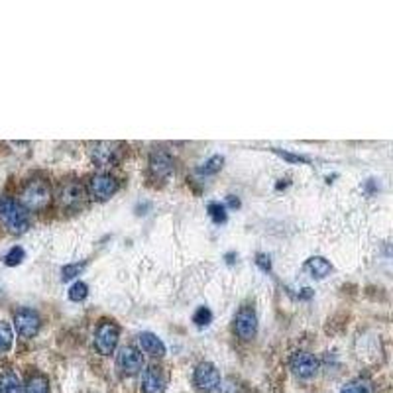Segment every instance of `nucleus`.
I'll list each match as a JSON object with an SVG mask.
<instances>
[{"label":"nucleus","instance_id":"393cba45","mask_svg":"<svg viewBox=\"0 0 393 393\" xmlns=\"http://www.w3.org/2000/svg\"><path fill=\"white\" fill-rule=\"evenodd\" d=\"M87 262H75V264H67V266L61 267V279L64 281H69V279H75L77 276H81V271L85 269Z\"/></svg>","mask_w":393,"mask_h":393},{"label":"nucleus","instance_id":"cd10ccee","mask_svg":"<svg viewBox=\"0 0 393 393\" xmlns=\"http://www.w3.org/2000/svg\"><path fill=\"white\" fill-rule=\"evenodd\" d=\"M313 295H315V291H313L311 287H305V289H301V293H299V299H305V301H307V299H311Z\"/></svg>","mask_w":393,"mask_h":393},{"label":"nucleus","instance_id":"f257e3e1","mask_svg":"<svg viewBox=\"0 0 393 393\" xmlns=\"http://www.w3.org/2000/svg\"><path fill=\"white\" fill-rule=\"evenodd\" d=\"M0 222L14 234H22L30 229L28 211L12 197H0Z\"/></svg>","mask_w":393,"mask_h":393},{"label":"nucleus","instance_id":"a211bd4d","mask_svg":"<svg viewBox=\"0 0 393 393\" xmlns=\"http://www.w3.org/2000/svg\"><path fill=\"white\" fill-rule=\"evenodd\" d=\"M341 393H374V383L368 378H354L343 387Z\"/></svg>","mask_w":393,"mask_h":393},{"label":"nucleus","instance_id":"f8f14e48","mask_svg":"<svg viewBox=\"0 0 393 393\" xmlns=\"http://www.w3.org/2000/svg\"><path fill=\"white\" fill-rule=\"evenodd\" d=\"M57 199H59V204L65 207V209H75L85 201V187L79 181H73V179L65 181L59 187Z\"/></svg>","mask_w":393,"mask_h":393},{"label":"nucleus","instance_id":"4468645a","mask_svg":"<svg viewBox=\"0 0 393 393\" xmlns=\"http://www.w3.org/2000/svg\"><path fill=\"white\" fill-rule=\"evenodd\" d=\"M138 341L142 350H144L146 354L153 356V358H162V356H165V352H167L164 341H162L157 334H153V332H142L138 336Z\"/></svg>","mask_w":393,"mask_h":393},{"label":"nucleus","instance_id":"dca6fc26","mask_svg":"<svg viewBox=\"0 0 393 393\" xmlns=\"http://www.w3.org/2000/svg\"><path fill=\"white\" fill-rule=\"evenodd\" d=\"M0 393H24V385L14 370H4L0 374Z\"/></svg>","mask_w":393,"mask_h":393},{"label":"nucleus","instance_id":"412c9836","mask_svg":"<svg viewBox=\"0 0 393 393\" xmlns=\"http://www.w3.org/2000/svg\"><path fill=\"white\" fill-rule=\"evenodd\" d=\"M207 211H209V216L213 218L215 224H224L227 218H229V215H227V207L222 203H216V201L215 203H209Z\"/></svg>","mask_w":393,"mask_h":393},{"label":"nucleus","instance_id":"0eeeda50","mask_svg":"<svg viewBox=\"0 0 393 393\" xmlns=\"http://www.w3.org/2000/svg\"><path fill=\"white\" fill-rule=\"evenodd\" d=\"M234 332L242 341H252L258 334V317L250 305H242L234 317Z\"/></svg>","mask_w":393,"mask_h":393},{"label":"nucleus","instance_id":"a878e982","mask_svg":"<svg viewBox=\"0 0 393 393\" xmlns=\"http://www.w3.org/2000/svg\"><path fill=\"white\" fill-rule=\"evenodd\" d=\"M271 152L276 153V155H279V157H283V160H285V162H289V164H305V165L311 164V160H309V157L299 155V153L285 152V150H278V148H271Z\"/></svg>","mask_w":393,"mask_h":393},{"label":"nucleus","instance_id":"aec40b11","mask_svg":"<svg viewBox=\"0 0 393 393\" xmlns=\"http://www.w3.org/2000/svg\"><path fill=\"white\" fill-rule=\"evenodd\" d=\"M14 344V332L12 327L4 320H0V354L8 352Z\"/></svg>","mask_w":393,"mask_h":393},{"label":"nucleus","instance_id":"9d476101","mask_svg":"<svg viewBox=\"0 0 393 393\" xmlns=\"http://www.w3.org/2000/svg\"><path fill=\"white\" fill-rule=\"evenodd\" d=\"M116 368L124 376H134L144 368V356L134 346H122L116 356Z\"/></svg>","mask_w":393,"mask_h":393},{"label":"nucleus","instance_id":"c756f323","mask_svg":"<svg viewBox=\"0 0 393 393\" xmlns=\"http://www.w3.org/2000/svg\"><path fill=\"white\" fill-rule=\"evenodd\" d=\"M364 189L368 191L370 195H372V193H374V191H376V179H368V183H366V185H364Z\"/></svg>","mask_w":393,"mask_h":393},{"label":"nucleus","instance_id":"5701e85b","mask_svg":"<svg viewBox=\"0 0 393 393\" xmlns=\"http://www.w3.org/2000/svg\"><path fill=\"white\" fill-rule=\"evenodd\" d=\"M193 323L197 325V327H209L211 323H213V313H211V309L209 307H197V311L193 313Z\"/></svg>","mask_w":393,"mask_h":393},{"label":"nucleus","instance_id":"6e6552de","mask_svg":"<svg viewBox=\"0 0 393 393\" xmlns=\"http://www.w3.org/2000/svg\"><path fill=\"white\" fill-rule=\"evenodd\" d=\"M289 368H291V372L297 378L311 380L318 372V360L311 354V352L297 350V352H293L291 358H289Z\"/></svg>","mask_w":393,"mask_h":393},{"label":"nucleus","instance_id":"7ed1b4c3","mask_svg":"<svg viewBox=\"0 0 393 393\" xmlns=\"http://www.w3.org/2000/svg\"><path fill=\"white\" fill-rule=\"evenodd\" d=\"M118 338H120V329L115 320L102 318L99 327L95 330V348L99 350V354L111 356L115 354L116 346H118Z\"/></svg>","mask_w":393,"mask_h":393},{"label":"nucleus","instance_id":"6ab92c4d","mask_svg":"<svg viewBox=\"0 0 393 393\" xmlns=\"http://www.w3.org/2000/svg\"><path fill=\"white\" fill-rule=\"evenodd\" d=\"M222 164H224V157H222V155H218V153H216V155H211L203 165L197 167V173H199V175H215V173H218V171L222 169Z\"/></svg>","mask_w":393,"mask_h":393},{"label":"nucleus","instance_id":"7c9ffc66","mask_svg":"<svg viewBox=\"0 0 393 393\" xmlns=\"http://www.w3.org/2000/svg\"><path fill=\"white\" fill-rule=\"evenodd\" d=\"M287 185H289V179H281V181H279L278 185H276V189H278V191L285 189Z\"/></svg>","mask_w":393,"mask_h":393},{"label":"nucleus","instance_id":"2f4dec72","mask_svg":"<svg viewBox=\"0 0 393 393\" xmlns=\"http://www.w3.org/2000/svg\"><path fill=\"white\" fill-rule=\"evenodd\" d=\"M224 258H227V262H229V264H234V258H236V254H234V252H230V254H227Z\"/></svg>","mask_w":393,"mask_h":393},{"label":"nucleus","instance_id":"f3484780","mask_svg":"<svg viewBox=\"0 0 393 393\" xmlns=\"http://www.w3.org/2000/svg\"><path fill=\"white\" fill-rule=\"evenodd\" d=\"M24 393H50V380L46 374L34 372L28 376L24 383Z\"/></svg>","mask_w":393,"mask_h":393},{"label":"nucleus","instance_id":"423d86ee","mask_svg":"<svg viewBox=\"0 0 393 393\" xmlns=\"http://www.w3.org/2000/svg\"><path fill=\"white\" fill-rule=\"evenodd\" d=\"M193 381L199 390H203L207 393H215L220 383H222V378H220V372L216 370L215 364L211 362H201L195 372H193Z\"/></svg>","mask_w":393,"mask_h":393},{"label":"nucleus","instance_id":"4be33fe9","mask_svg":"<svg viewBox=\"0 0 393 393\" xmlns=\"http://www.w3.org/2000/svg\"><path fill=\"white\" fill-rule=\"evenodd\" d=\"M87 295H89V285H87L85 281H75V283L71 285V289H69V299L75 301V303L85 301Z\"/></svg>","mask_w":393,"mask_h":393},{"label":"nucleus","instance_id":"bb28decb","mask_svg":"<svg viewBox=\"0 0 393 393\" xmlns=\"http://www.w3.org/2000/svg\"><path fill=\"white\" fill-rule=\"evenodd\" d=\"M256 264H258V267H260L262 271H266V274L271 271V260H269V256L267 254L256 256Z\"/></svg>","mask_w":393,"mask_h":393},{"label":"nucleus","instance_id":"20e7f679","mask_svg":"<svg viewBox=\"0 0 393 393\" xmlns=\"http://www.w3.org/2000/svg\"><path fill=\"white\" fill-rule=\"evenodd\" d=\"M14 327L22 338H34L41 329V318H39L38 311H34L30 307L18 309L14 313Z\"/></svg>","mask_w":393,"mask_h":393},{"label":"nucleus","instance_id":"1a4fd4ad","mask_svg":"<svg viewBox=\"0 0 393 393\" xmlns=\"http://www.w3.org/2000/svg\"><path fill=\"white\" fill-rule=\"evenodd\" d=\"M118 189H120L118 179L108 175V173H99V175H93L89 179V195L97 201L111 199Z\"/></svg>","mask_w":393,"mask_h":393},{"label":"nucleus","instance_id":"2eb2a0df","mask_svg":"<svg viewBox=\"0 0 393 393\" xmlns=\"http://www.w3.org/2000/svg\"><path fill=\"white\" fill-rule=\"evenodd\" d=\"M305 271L315 279H325L332 271V264L323 256H313L305 262Z\"/></svg>","mask_w":393,"mask_h":393},{"label":"nucleus","instance_id":"b1692460","mask_svg":"<svg viewBox=\"0 0 393 393\" xmlns=\"http://www.w3.org/2000/svg\"><path fill=\"white\" fill-rule=\"evenodd\" d=\"M24 258H26L24 248H22V246H14V248L8 250V254L4 256V264L10 267L20 266V264L24 262Z\"/></svg>","mask_w":393,"mask_h":393},{"label":"nucleus","instance_id":"9b49d317","mask_svg":"<svg viewBox=\"0 0 393 393\" xmlns=\"http://www.w3.org/2000/svg\"><path fill=\"white\" fill-rule=\"evenodd\" d=\"M150 171L155 179L160 181H165L173 175V157L171 153L160 148V150H153L152 155H150Z\"/></svg>","mask_w":393,"mask_h":393},{"label":"nucleus","instance_id":"39448f33","mask_svg":"<svg viewBox=\"0 0 393 393\" xmlns=\"http://www.w3.org/2000/svg\"><path fill=\"white\" fill-rule=\"evenodd\" d=\"M90 157L99 167H113L122 157V144H118V142H97L90 148Z\"/></svg>","mask_w":393,"mask_h":393},{"label":"nucleus","instance_id":"ddd939ff","mask_svg":"<svg viewBox=\"0 0 393 393\" xmlns=\"http://www.w3.org/2000/svg\"><path fill=\"white\" fill-rule=\"evenodd\" d=\"M142 390L144 393H164L165 376L160 366H148L142 374Z\"/></svg>","mask_w":393,"mask_h":393},{"label":"nucleus","instance_id":"f03ea898","mask_svg":"<svg viewBox=\"0 0 393 393\" xmlns=\"http://www.w3.org/2000/svg\"><path fill=\"white\" fill-rule=\"evenodd\" d=\"M51 201L50 183L46 179H30L22 189L20 204L26 211H41Z\"/></svg>","mask_w":393,"mask_h":393},{"label":"nucleus","instance_id":"c85d7f7f","mask_svg":"<svg viewBox=\"0 0 393 393\" xmlns=\"http://www.w3.org/2000/svg\"><path fill=\"white\" fill-rule=\"evenodd\" d=\"M229 207L230 209H238V207H240V199H238V197H234V195H230Z\"/></svg>","mask_w":393,"mask_h":393}]
</instances>
